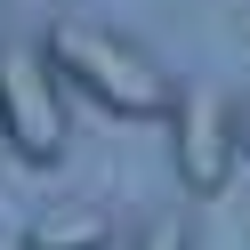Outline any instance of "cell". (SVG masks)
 <instances>
[{
  "label": "cell",
  "mask_w": 250,
  "mask_h": 250,
  "mask_svg": "<svg viewBox=\"0 0 250 250\" xmlns=\"http://www.w3.org/2000/svg\"><path fill=\"white\" fill-rule=\"evenodd\" d=\"M41 57H49L57 81H73L81 97H97L105 113H129V121L169 113V97H178V89H169V73L153 65L129 33L89 24V17H57L49 33H41Z\"/></svg>",
  "instance_id": "cell-1"
},
{
  "label": "cell",
  "mask_w": 250,
  "mask_h": 250,
  "mask_svg": "<svg viewBox=\"0 0 250 250\" xmlns=\"http://www.w3.org/2000/svg\"><path fill=\"white\" fill-rule=\"evenodd\" d=\"M0 137L8 153L33 169H49L65 153V97H57V73L41 49L24 41H0Z\"/></svg>",
  "instance_id": "cell-2"
},
{
  "label": "cell",
  "mask_w": 250,
  "mask_h": 250,
  "mask_svg": "<svg viewBox=\"0 0 250 250\" xmlns=\"http://www.w3.org/2000/svg\"><path fill=\"white\" fill-rule=\"evenodd\" d=\"M169 162H178L186 194H218V186L234 178V113L226 97H210V89H178L169 97Z\"/></svg>",
  "instance_id": "cell-3"
},
{
  "label": "cell",
  "mask_w": 250,
  "mask_h": 250,
  "mask_svg": "<svg viewBox=\"0 0 250 250\" xmlns=\"http://www.w3.org/2000/svg\"><path fill=\"white\" fill-rule=\"evenodd\" d=\"M105 242H113L105 202H49L24 218V250H105Z\"/></svg>",
  "instance_id": "cell-4"
},
{
  "label": "cell",
  "mask_w": 250,
  "mask_h": 250,
  "mask_svg": "<svg viewBox=\"0 0 250 250\" xmlns=\"http://www.w3.org/2000/svg\"><path fill=\"white\" fill-rule=\"evenodd\" d=\"M129 250H194V226L186 218H153V226H137Z\"/></svg>",
  "instance_id": "cell-5"
},
{
  "label": "cell",
  "mask_w": 250,
  "mask_h": 250,
  "mask_svg": "<svg viewBox=\"0 0 250 250\" xmlns=\"http://www.w3.org/2000/svg\"><path fill=\"white\" fill-rule=\"evenodd\" d=\"M234 153H250V97L234 105Z\"/></svg>",
  "instance_id": "cell-6"
}]
</instances>
